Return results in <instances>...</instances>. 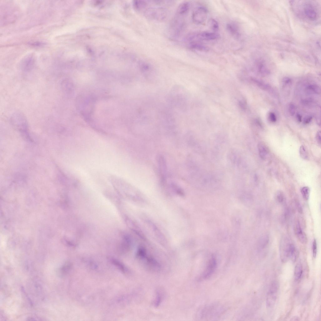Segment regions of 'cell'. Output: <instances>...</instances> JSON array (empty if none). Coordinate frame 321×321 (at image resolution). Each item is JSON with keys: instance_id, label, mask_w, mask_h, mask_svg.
<instances>
[{"instance_id": "obj_1", "label": "cell", "mask_w": 321, "mask_h": 321, "mask_svg": "<svg viewBox=\"0 0 321 321\" xmlns=\"http://www.w3.org/2000/svg\"><path fill=\"white\" fill-rule=\"evenodd\" d=\"M144 15L148 19L157 22H162L165 20L167 16V12L163 7H152L146 9Z\"/></svg>"}, {"instance_id": "obj_2", "label": "cell", "mask_w": 321, "mask_h": 321, "mask_svg": "<svg viewBox=\"0 0 321 321\" xmlns=\"http://www.w3.org/2000/svg\"><path fill=\"white\" fill-rule=\"evenodd\" d=\"M302 5V13L305 17L311 21H316L318 18L319 12L315 4L306 1Z\"/></svg>"}, {"instance_id": "obj_3", "label": "cell", "mask_w": 321, "mask_h": 321, "mask_svg": "<svg viewBox=\"0 0 321 321\" xmlns=\"http://www.w3.org/2000/svg\"><path fill=\"white\" fill-rule=\"evenodd\" d=\"M10 120L13 125L23 130H25L27 126L26 118L21 112L17 111L14 113L11 116Z\"/></svg>"}, {"instance_id": "obj_4", "label": "cell", "mask_w": 321, "mask_h": 321, "mask_svg": "<svg viewBox=\"0 0 321 321\" xmlns=\"http://www.w3.org/2000/svg\"><path fill=\"white\" fill-rule=\"evenodd\" d=\"M279 289V284L278 282L274 281L272 283L269 290L267 300V306L269 308H271L274 305Z\"/></svg>"}, {"instance_id": "obj_5", "label": "cell", "mask_w": 321, "mask_h": 321, "mask_svg": "<svg viewBox=\"0 0 321 321\" xmlns=\"http://www.w3.org/2000/svg\"><path fill=\"white\" fill-rule=\"evenodd\" d=\"M208 13V10L205 7H198L193 14L192 18L193 21L198 24L203 23L207 18Z\"/></svg>"}, {"instance_id": "obj_6", "label": "cell", "mask_w": 321, "mask_h": 321, "mask_svg": "<svg viewBox=\"0 0 321 321\" xmlns=\"http://www.w3.org/2000/svg\"><path fill=\"white\" fill-rule=\"evenodd\" d=\"M217 262L215 258L212 256L209 260L207 266L204 271L200 276V280H205L211 277L214 273L216 267Z\"/></svg>"}, {"instance_id": "obj_7", "label": "cell", "mask_w": 321, "mask_h": 321, "mask_svg": "<svg viewBox=\"0 0 321 321\" xmlns=\"http://www.w3.org/2000/svg\"><path fill=\"white\" fill-rule=\"evenodd\" d=\"M184 23L183 21L176 18L172 20L170 25V31L172 36L177 37L180 36L184 28Z\"/></svg>"}, {"instance_id": "obj_8", "label": "cell", "mask_w": 321, "mask_h": 321, "mask_svg": "<svg viewBox=\"0 0 321 321\" xmlns=\"http://www.w3.org/2000/svg\"><path fill=\"white\" fill-rule=\"evenodd\" d=\"M192 36L195 38L206 40H212L218 39L220 35L215 32H204L198 34H191Z\"/></svg>"}, {"instance_id": "obj_9", "label": "cell", "mask_w": 321, "mask_h": 321, "mask_svg": "<svg viewBox=\"0 0 321 321\" xmlns=\"http://www.w3.org/2000/svg\"><path fill=\"white\" fill-rule=\"evenodd\" d=\"M258 151L261 158L266 160L269 155V150L267 146L263 142H260L257 145Z\"/></svg>"}, {"instance_id": "obj_10", "label": "cell", "mask_w": 321, "mask_h": 321, "mask_svg": "<svg viewBox=\"0 0 321 321\" xmlns=\"http://www.w3.org/2000/svg\"><path fill=\"white\" fill-rule=\"evenodd\" d=\"M295 233L299 242L303 244L308 242V238L306 234L303 232L298 221H297L295 226Z\"/></svg>"}, {"instance_id": "obj_11", "label": "cell", "mask_w": 321, "mask_h": 321, "mask_svg": "<svg viewBox=\"0 0 321 321\" xmlns=\"http://www.w3.org/2000/svg\"><path fill=\"white\" fill-rule=\"evenodd\" d=\"M190 8V4L188 2H185L181 4L177 8V14L181 17L185 15L189 11Z\"/></svg>"}, {"instance_id": "obj_12", "label": "cell", "mask_w": 321, "mask_h": 321, "mask_svg": "<svg viewBox=\"0 0 321 321\" xmlns=\"http://www.w3.org/2000/svg\"><path fill=\"white\" fill-rule=\"evenodd\" d=\"M187 43L188 46L192 49L201 52H207L208 50L207 47L196 41L189 42Z\"/></svg>"}, {"instance_id": "obj_13", "label": "cell", "mask_w": 321, "mask_h": 321, "mask_svg": "<svg viewBox=\"0 0 321 321\" xmlns=\"http://www.w3.org/2000/svg\"><path fill=\"white\" fill-rule=\"evenodd\" d=\"M226 29L228 32L234 37H238L240 36L239 28L236 25L228 23L226 25Z\"/></svg>"}, {"instance_id": "obj_14", "label": "cell", "mask_w": 321, "mask_h": 321, "mask_svg": "<svg viewBox=\"0 0 321 321\" xmlns=\"http://www.w3.org/2000/svg\"><path fill=\"white\" fill-rule=\"evenodd\" d=\"M34 64V60L32 58H29L26 59L23 63L22 68L26 72L30 71L32 69Z\"/></svg>"}, {"instance_id": "obj_15", "label": "cell", "mask_w": 321, "mask_h": 321, "mask_svg": "<svg viewBox=\"0 0 321 321\" xmlns=\"http://www.w3.org/2000/svg\"><path fill=\"white\" fill-rule=\"evenodd\" d=\"M163 294L162 292L159 290H158L156 292L155 297L153 302V304L155 308H158L162 304L164 298Z\"/></svg>"}, {"instance_id": "obj_16", "label": "cell", "mask_w": 321, "mask_h": 321, "mask_svg": "<svg viewBox=\"0 0 321 321\" xmlns=\"http://www.w3.org/2000/svg\"><path fill=\"white\" fill-rule=\"evenodd\" d=\"M148 3L145 1H137L134 2V6L135 9L139 11H141L146 8Z\"/></svg>"}, {"instance_id": "obj_17", "label": "cell", "mask_w": 321, "mask_h": 321, "mask_svg": "<svg viewBox=\"0 0 321 321\" xmlns=\"http://www.w3.org/2000/svg\"><path fill=\"white\" fill-rule=\"evenodd\" d=\"M258 66V71L263 76L268 74L269 72L263 60L260 61Z\"/></svg>"}, {"instance_id": "obj_18", "label": "cell", "mask_w": 321, "mask_h": 321, "mask_svg": "<svg viewBox=\"0 0 321 321\" xmlns=\"http://www.w3.org/2000/svg\"><path fill=\"white\" fill-rule=\"evenodd\" d=\"M303 273V269L302 265L298 264L296 265L295 270V278L296 281L301 278Z\"/></svg>"}, {"instance_id": "obj_19", "label": "cell", "mask_w": 321, "mask_h": 321, "mask_svg": "<svg viewBox=\"0 0 321 321\" xmlns=\"http://www.w3.org/2000/svg\"><path fill=\"white\" fill-rule=\"evenodd\" d=\"M310 93H315L316 94H320V88L318 86L316 85H310L307 86L306 89Z\"/></svg>"}, {"instance_id": "obj_20", "label": "cell", "mask_w": 321, "mask_h": 321, "mask_svg": "<svg viewBox=\"0 0 321 321\" xmlns=\"http://www.w3.org/2000/svg\"><path fill=\"white\" fill-rule=\"evenodd\" d=\"M208 25L211 28L214 32L218 31L219 29V24L217 21L212 18L209 20Z\"/></svg>"}, {"instance_id": "obj_21", "label": "cell", "mask_w": 321, "mask_h": 321, "mask_svg": "<svg viewBox=\"0 0 321 321\" xmlns=\"http://www.w3.org/2000/svg\"><path fill=\"white\" fill-rule=\"evenodd\" d=\"M301 193L303 198L305 200H308L310 193V188L308 186L303 187L301 190Z\"/></svg>"}, {"instance_id": "obj_22", "label": "cell", "mask_w": 321, "mask_h": 321, "mask_svg": "<svg viewBox=\"0 0 321 321\" xmlns=\"http://www.w3.org/2000/svg\"><path fill=\"white\" fill-rule=\"evenodd\" d=\"M299 154L302 158L307 160L308 158V151L305 146L303 145L301 146L299 150Z\"/></svg>"}, {"instance_id": "obj_23", "label": "cell", "mask_w": 321, "mask_h": 321, "mask_svg": "<svg viewBox=\"0 0 321 321\" xmlns=\"http://www.w3.org/2000/svg\"><path fill=\"white\" fill-rule=\"evenodd\" d=\"M275 198L279 203H282L284 201L285 197L283 193L280 191H277L275 194Z\"/></svg>"}, {"instance_id": "obj_24", "label": "cell", "mask_w": 321, "mask_h": 321, "mask_svg": "<svg viewBox=\"0 0 321 321\" xmlns=\"http://www.w3.org/2000/svg\"><path fill=\"white\" fill-rule=\"evenodd\" d=\"M254 80L257 84L258 86L264 90H268L270 88L268 85L262 82L255 79H254Z\"/></svg>"}, {"instance_id": "obj_25", "label": "cell", "mask_w": 321, "mask_h": 321, "mask_svg": "<svg viewBox=\"0 0 321 321\" xmlns=\"http://www.w3.org/2000/svg\"><path fill=\"white\" fill-rule=\"evenodd\" d=\"M269 238L267 236H264L261 240V246L262 248H266L269 242Z\"/></svg>"}, {"instance_id": "obj_26", "label": "cell", "mask_w": 321, "mask_h": 321, "mask_svg": "<svg viewBox=\"0 0 321 321\" xmlns=\"http://www.w3.org/2000/svg\"><path fill=\"white\" fill-rule=\"evenodd\" d=\"M172 187L174 191H175L177 194L180 195H183L184 193L182 190L180 188L175 184H172Z\"/></svg>"}, {"instance_id": "obj_27", "label": "cell", "mask_w": 321, "mask_h": 321, "mask_svg": "<svg viewBox=\"0 0 321 321\" xmlns=\"http://www.w3.org/2000/svg\"><path fill=\"white\" fill-rule=\"evenodd\" d=\"M296 107L295 104L290 103L289 106V110L291 116H293L295 115L296 112Z\"/></svg>"}, {"instance_id": "obj_28", "label": "cell", "mask_w": 321, "mask_h": 321, "mask_svg": "<svg viewBox=\"0 0 321 321\" xmlns=\"http://www.w3.org/2000/svg\"><path fill=\"white\" fill-rule=\"evenodd\" d=\"M313 254L314 257H316L317 253V244L316 239L314 240L312 245Z\"/></svg>"}, {"instance_id": "obj_29", "label": "cell", "mask_w": 321, "mask_h": 321, "mask_svg": "<svg viewBox=\"0 0 321 321\" xmlns=\"http://www.w3.org/2000/svg\"><path fill=\"white\" fill-rule=\"evenodd\" d=\"M269 118L270 121L274 123L277 121V117L274 113L270 112L269 113Z\"/></svg>"}, {"instance_id": "obj_30", "label": "cell", "mask_w": 321, "mask_h": 321, "mask_svg": "<svg viewBox=\"0 0 321 321\" xmlns=\"http://www.w3.org/2000/svg\"><path fill=\"white\" fill-rule=\"evenodd\" d=\"M283 85H291L292 83V80L288 77H284L282 80Z\"/></svg>"}, {"instance_id": "obj_31", "label": "cell", "mask_w": 321, "mask_h": 321, "mask_svg": "<svg viewBox=\"0 0 321 321\" xmlns=\"http://www.w3.org/2000/svg\"><path fill=\"white\" fill-rule=\"evenodd\" d=\"M312 120V116H306L304 120V124H309Z\"/></svg>"}, {"instance_id": "obj_32", "label": "cell", "mask_w": 321, "mask_h": 321, "mask_svg": "<svg viewBox=\"0 0 321 321\" xmlns=\"http://www.w3.org/2000/svg\"><path fill=\"white\" fill-rule=\"evenodd\" d=\"M321 131H319L316 134V139L317 142L320 144H321Z\"/></svg>"}, {"instance_id": "obj_33", "label": "cell", "mask_w": 321, "mask_h": 321, "mask_svg": "<svg viewBox=\"0 0 321 321\" xmlns=\"http://www.w3.org/2000/svg\"><path fill=\"white\" fill-rule=\"evenodd\" d=\"M297 207L298 212L300 213H302L303 212L302 208L301 206L299 203H297Z\"/></svg>"}, {"instance_id": "obj_34", "label": "cell", "mask_w": 321, "mask_h": 321, "mask_svg": "<svg viewBox=\"0 0 321 321\" xmlns=\"http://www.w3.org/2000/svg\"><path fill=\"white\" fill-rule=\"evenodd\" d=\"M296 118L298 122L300 123L302 122V117L301 115L297 114L296 115Z\"/></svg>"}]
</instances>
